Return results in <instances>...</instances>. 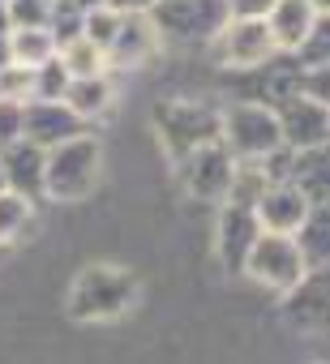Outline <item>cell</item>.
Returning a JSON list of instances; mask_svg holds the SVG:
<instances>
[{"label":"cell","mask_w":330,"mask_h":364,"mask_svg":"<svg viewBox=\"0 0 330 364\" xmlns=\"http://www.w3.org/2000/svg\"><path fill=\"white\" fill-rule=\"evenodd\" d=\"M309 206L313 202H304V193L296 189V185H287V180H279V185H266V193L257 198V206H253V215H257V223L266 228V232H296V223L309 215Z\"/></svg>","instance_id":"obj_15"},{"label":"cell","mask_w":330,"mask_h":364,"mask_svg":"<svg viewBox=\"0 0 330 364\" xmlns=\"http://www.w3.org/2000/svg\"><path fill=\"white\" fill-rule=\"evenodd\" d=\"M326 206L330 202H313L309 215L292 232V240H296V249H300V257H304L309 270H321L330 262V210Z\"/></svg>","instance_id":"obj_18"},{"label":"cell","mask_w":330,"mask_h":364,"mask_svg":"<svg viewBox=\"0 0 330 364\" xmlns=\"http://www.w3.org/2000/svg\"><path fill=\"white\" fill-rule=\"evenodd\" d=\"M116 90H112V73H90V77H69L65 86V103L73 107V116H82L86 124L107 116Z\"/></svg>","instance_id":"obj_19"},{"label":"cell","mask_w":330,"mask_h":364,"mask_svg":"<svg viewBox=\"0 0 330 364\" xmlns=\"http://www.w3.org/2000/svg\"><path fill=\"white\" fill-rule=\"evenodd\" d=\"M48 9L52 0H5L9 26H48Z\"/></svg>","instance_id":"obj_27"},{"label":"cell","mask_w":330,"mask_h":364,"mask_svg":"<svg viewBox=\"0 0 330 364\" xmlns=\"http://www.w3.org/2000/svg\"><path fill=\"white\" fill-rule=\"evenodd\" d=\"M56 56H60V65L69 69V77L107 73V56H103V48H99V43H90L86 35H78V39H69L65 48H56Z\"/></svg>","instance_id":"obj_22"},{"label":"cell","mask_w":330,"mask_h":364,"mask_svg":"<svg viewBox=\"0 0 330 364\" xmlns=\"http://www.w3.org/2000/svg\"><path fill=\"white\" fill-rule=\"evenodd\" d=\"M69 86V69L60 65V56H48L39 69H31V99H65Z\"/></svg>","instance_id":"obj_24"},{"label":"cell","mask_w":330,"mask_h":364,"mask_svg":"<svg viewBox=\"0 0 330 364\" xmlns=\"http://www.w3.org/2000/svg\"><path fill=\"white\" fill-rule=\"evenodd\" d=\"M0 189H5V171H0Z\"/></svg>","instance_id":"obj_35"},{"label":"cell","mask_w":330,"mask_h":364,"mask_svg":"<svg viewBox=\"0 0 330 364\" xmlns=\"http://www.w3.org/2000/svg\"><path fill=\"white\" fill-rule=\"evenodd\" d=\"M73 5H78V9H99L103 0H73Z\"/></svg>","instance_id":"obj_33"},{"label":"cell","mask_w":330,"mask_h":364,"mask_svg":"<svg viewBox=\"0 0 330 364\" xmlns=\"http://www.w3.org/2000/svg\"><path fill=\"white\" fill-rule=\"evenodd\" d=\"M309 5H313V9H321V14H326V5H330V0H309Z\"/></svg>","instance_id":"obj_34"},{"label":"cell","mask_w":330,"mask_h":364,"mask_svg":"<svg viewBox=\"0 0 330 364\" xmlns=\"http://www.w3.org/2000/svg\"><path fill=\"white\" fill-rule=\"evenodd\" d=\"M262 223L253 215V206H236V202H219V219H215V257L228 274H240L249 245L257 240Z\"/></svg>","instance_id":"obj_11"},{"label":"cell","mask_w":330,"mask_h":364,"mask_svg":"<svg viewBox=\"0 0 330 364\" xmlns=\"http://www.w3.org/2000/svg\"><path fill=\"white\" fill-rule=\"evenodd\" d=\"M304 270H309V266H304L296 240H292L287 232H266V228L257 232V240L249 245L245 266H240V274H249L253 283H262V287H270V291H287Z\"/></svg>","instance_id":"obj_6"},{"label":"cell","mask_w":330,"mask_h":364,"mask_svg":"<svg viewBox=\"0 0 330 364\" xmlns=\"http://www.w3.org/2000/svg\"><path fill=\"white\" fill-rule=\"evenodd\" d=\"M14 26H9V14H5V5H0V35H9Z\"/></svg>","instance_id":"obj_32"},{"label":"cell","mask_w":330,"mask_h":364,"mask_svg":"<svg viewBox=\"0 0 330 364\" xmlns=\"http://www.w3.org/2000/svg\"><path fill=\"white\" fill-rule=\"evenodd\" d=\"M150 120L172 163L206 141H219V103L211 99H159Z\"/></svg>","instance_id":"obj_3"},{"label":"cell","mask_w":330,"mask_h":364,"mask_svg":"<svg viewBox=\"0 0 330 364\" xmlns=\"http://www.w3.org/2000/svg\"><path fill=\"white\" fill-rule=\"evenodd\" d=\"M279 116V137L283 146L300 150V146H321L330 137V107L321 99H309V95H292L275 107Z\"/></svg>","instance_id":"obj_12"},{"label":"cell","mask_w":330,"mask_h":364,"mask_svg":"<svg viewBox=\"0 0 330 364\" xmlns=\"http://www.w3.org/2000/svg\"><path fill=\"white\" fill-rule=\"evenodd\" d=\"M142 304V279L129 266L116 262H90L73 274L69 296H65V313L82 326H103V321H120Z\"/></svg>","instance_id":"obj_1"},{"label":"cell","mask_w":330,"mask_h":364,"mask_svg":"<svg viewBox=\"0 0 330 364\" xmlns=\"http://www.w3.org/2000/svg\"><path fill=\"white\" fill-rule=\"evenodd\" d=\"M0 5H5V0H0Z\"/></svg>","instance_id":"obj_36"},{"label":"cell","mask_w":330,"mask_h":364,"mask_svg":"<svg viewBox=\"0 0 330 364\" xmlns=\"http://www.w3.org/2000/svg\"><path fill=\"white\" fill-rule=\"evenodd\" d=\"M90 129L82 116H73V107L65 99H26L22 103V137H31L35 146H56L73 133Z\"/></svg>","instance_id":"obj_13"},{"label":"cell","mask_w":330,"mask_h":364,"mask_svg":"<svg viewBox=\"0 0 330 364\" xmlns=\"http://www.w3.org/2000/svg\"><path fill=\"white\" fill-rule=\"evenodd\" d=\"M103 180V141L82 129L43 150V198L52 202H86Z\"/></svg>","instance_id":"obj_2"},{"label":"cell","mask_w":330,"mask_h":364,"mask_svg":"<svg viewBox=\"0 0 330 364\" xmlns=\"http://www.w3.org/2000/svg\"><path fill=\"white\" fill-rule=\"evenodd\" d=\"M163 39L150 22V14H124L120 18V31L112 35V43L103 48L107 56V73H137L146 69L154 56H159Z\"/></svg>","instance_id":"obj_10"},{"label":"cell","mask_w":330,"mask_h":364,"mask_svg":"<svg viewBox=\"0 0 330 364\" xmlns=\"http://www.w3.org/2000/svg\"><path fill=\"white\" fill-rule=\"evenodd\" d=\"M35 219V202L26 193H14V189H0V249L22 240V232L31 228Z\"/></svg>","instance_id":"obj_21"},{"label":"cell","mask_w":330,"mask_h":364,"mask_svg":"<svg viewBox=\"0 0 330 364\" xmlns=\"http://www.w3.org/2000/svg\"><path fill=\"white\" fill-rule=\"evenodd\" d=\"M317 18H321V9H313L309 0H275V5L262 14V22H266L279 52H296V43L313 31Z\"/></svg>","instance_id":"obj_16"},{"label":"cell","mask_w":330,"mask_h":364,"mask_svg":"<svg viewBox=\"0 0 330 364\" xmlns=\"http://www.w3.org/2000/svg\"><path fill=\"white\" fill-rule=\"evenodd\" d=\"M14 137H22V103L0 99V150H5Z\"/></svg>","instance_id":"obj_28"},{"label":"cell","mask_w":330,"mask_h":364,"mask_svg":"<svg viewBox=\"0 0 330 364\" xmlns=\"http://www.w3.org/2000/svg\"><path fill=\"white\" fill-rule=\"evenodd\" d=\"M120 18H124V14H116L112 5H99V9H86V22H82V35H86L90 43H99V48H107V43H112V35L120 31Z\"/></svg>","instance_id":"obj_26"},{"label":"cell","mask_w":330,"mask_h":364,"mask_svg":"<svg viewBox=\"0 0 330 364\" xmlns=\"http://www.w3.org/2000/svg\"><path fill=\"white\" fill-rule=\"evenodd\" d=\"M223 5H228L232 18H262V14L275 5V0H223Z\"/></svg>","instance_id":"obj_29"},{"label":"cell","mask_w":330,"mask_h":364,"mask_svg":"<svg viewBox=\"0 0 330 364\" xmlns=\"http://www.w3.org/2000/svg\"><path fill=\"white\" fill-rule=\"evenodd\" d=\"M279 296H283V321L300 338H326V321H330V279H326V266L321 270H304Z\"/></svg>","instance_id":"obj_8"},{"label":"cell","mask_w":330,"mask_h":364,"mask_svg":"<svg viewBox=\"0 0 330 364\" xmlns=\"http://www.w3.org/2000/svg\"><path fill=\"white\" fill-rule=\"evenodd\" d=\"M304 69H321V65H330V39H326V14L313 22V31L296 43V52H292Z\"/></svg>","instance_id":"obj_25"},{"label":"cell","mask_w":330,"mask_h":364,"mask_svg":"<svg viewBox=\"0 0 330 364\" xmlns=\"http://www.w3.org/2000/svg\"><path fill=\"white\" fill-rule=\"evenodd\" d=\"M0 171H5V189L26 193L31 202L43 198V146H35L31 137H14L0 150Z\"/></svg>","instance_id":"obj_14"},{"label":"cell","mask_w":330,"mask_h":364,"mask_svg":"<svg viewBox=\"0 0 330 364\" xmlns=\"http://www.w3.org/2000/svg\"><path fill=\"white\" fill-rule=\"evenodd\" d=\"M9 56L22 69H39L48 56H56V39L48 35V26H14L9 31Z\"/></svg>","instance_id":"obj_20"},{"label":"cell","mask_w":330,"mask_h":364,"mask_svg":"<svg viewBox=\"0 0 330 364\" xmlns=\"http://www.w3.org/2000/svg\"><path fill=\"white\" fill-rule=\"evenodd\" d=\"M103 5H112L116 14H146L154 0H103Z\"/></svg>","instance_id":"obj_30"},{"label":"cell","mask_w":330,"mask_h":364,"mask_svg":"<svg viewBox=\"0 0 330 364\" xmlns=\"http://www.w3.org/2000/svg\"><path fill=\"white\" fill-rule=\"evenodd\" d=\"M287 185H296L304 193V202H330V154H326V141L292 150Z\"/></svg>","instance_id":"obj_17"},{"label":"cell","mask_w":330,"mask_h":364,"mask_svg":"<svg viewBox=\"0 0 330 364\" xmlns=\"http://www.w3.org/2000/svg\"><path fill=\"white\" fill-rule=\"evenodd\" d=\"M82 22H86V9H78L73 0H52V9H48V35L56 39V48H65L69 39H78Z\"/></svg>","instance_id":"obj_23"},{"label":"cell","mask_w":330,"mask_h":364,"mask_svg":"<svg viewBox=\"0 0 330 364\" xmlns=\"http://www.w3.org/2000/svg\"><path fill=\"white\" fill-rule=\"evenodd\" d=\"M146 14L159 39H176V43H211L232 18L223 0H154Z\"/></svg>","instance_id":"obj_5"},{"label":"cell","mask_w":330,"mask_h":364,"mask_svg":"<svg viewBox=\"0 0 330 364\" xmlns=\"http://www.w3.org/2000/svg\"><path fill=\"white\" fill-rule=\"evenodd\" d=\"M211 48L223 69H257L262 60H270L279 52L262 18H228L223 31L211 39Z\"/></svg>","instance_id":"obj_9"},{"label":"cell","mask_w":330,"mask_h":364,"mask_svg":"<svg viewBox=\"0 0 330 364\" xmlns=\"http://www.w3.org/2000/svg\"><path fill=\"white\" fill-rule=\"evenodd\" d=\"M219 141L236 159H262L266 150H275L283 141L275 107L257 103V99H232L228 107H219Z\"/></svg>","instance_id":"obj_4"},{"label":"cell","mask_w":330,"mask_h":364,"mask_svg":"<svg viewBox=\"0 0 330 364\" xmlns=\"http://www.w3.org/2000/svg\"><path fill=\"white\" fill-rule=\"evenodd\" d=\"M14 56H9V35H0V69H9Z\"/></svg>","instance_id":"obj_31"},{"label":"cell","mask_w":330,"mask_h":364,"mask_svg":"<svg viewBox=\"0 0 330 364\" xmlns=\"http://www.w3.org/2000/svg\"><path fill=\"white\" fill-rule=\"evenodd\" d=\"M181 185L193 202H206V206H219L228 198V185H232V171H236V154L223 146V141H206L198 150H189L181 163Z\"/></svg>","instance_id":"obj_7"}]
</instances>
